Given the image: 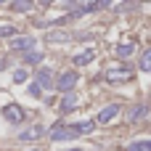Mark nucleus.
<instances>
[{
    "label": "nucleus",
    "instance_id": "1",
    "mask_svg": "<svg viewBox=\"0 0 151 151\" xmlns=\"http://www.w3.org/2000/svg\"><path fill=\"white\" fill-rule=\"evenodd\" d=\"M104 77L111 80V82H127L135 77V69L127 64V61H109L104 66Z\"/></svg>",
    "mask_w": 151,
    "mask_h": 151
},
{
    "label": "nucleus",
    "instance_id": "2",
    "mask_svg": "<svg viewBox=\"0 0 151 151\" xmlns=\"http://www.w3.org/2000/svg\"><path fill=\"white\" fill-rule=\"evenodd\" d=\"M80 82V74L77 72H61L58 80H56V88L61 93H74V85Z\"/></svg>",
    "mask_w": 151,
    "mask_h": 151
},
{
    "label": "nucleus",
    "instance_id": "3",
    "mask_svg": "<svg viewBox=\"0 0 151 151\" xmlns=\"http://www.w3.org/2000/svg\"><path fill=\"white\" fill-rule=\"evenodd\" d=\"M3 119H8L11 125H21L27 119V111L19 106V104H5L3 106Z\"/></svg>",
    "mask_w": 151,
    "mask_h": 151
},
{
    "label": "nucleus",
    "instance_id": "4",
    "mask_svg": "<svg viewBox=\"0 0 151 151\" xmlns=\"http://www.w3.org/2000/svg\"><path fill=\"white\" fill-rule=\"evenodd\" d=\"M119 111H122V106H119V104H109V106H104V109L98 111V117H96V125H109Z\"/></svg>",
    "mask_w": 151,
    "mask_h": 151
},
{
    "label": "nucleus",
    "instance_id": "5",
    "mask_svg": "<svg viewBox=\"0 0 151 151\" xmlns=\"http://www.w3.org/2000/svg\"><path fill=\"white\" fill-rule=\"evenodd\" d=\"M77 106H80V96H77V93H64V98H61V104H58L61 114H69V111H74Z\"/></svg>",
    "mask_w": 151,
    "mask_h": 151
},
{
    "label": "nucleus",
    "instance_id": "6",
    "mask_svg": "<svg viewBox=\"0 0 151 151\" xmlns=\"http://www.w3.org/2000/svg\"><path fill=\"white\" fill-rule=\"evenodd\" d=\"M35 80H37V85H40V88H53V85H56V80H53V72H50L48 66L37 69V72H35Z\"/></svg>",
    "mask_w": 151,
    "mask_h": 151
},
{
    "label": "nucleus",
    "instance_id": "7",
    "mask_svg": "<svg viewBox=\"0 0 151 151\" xmlns=\"http://www.w3.org/2000/svg\"><path fill=\"white\" fill-rule=\"evenodd\" d=\"M101 8H109V3H85V5H77L72 16H85V13H93V11H101Z\"/></svg>",
    "mask_w": 151,
    "mask_h": 151
},
{
    "label": "nucleus",
    "instance_id": "8",
    "mask_svg": "<svg viewBox=\"0 0 151 151\" xmlns=\"http://www.w3.org/2000/svg\"><path fill=\"white\" fill-rule=\"evenodd\" d=\"M149 114V104H138V106H130L127 109V122H138L141 117Z\"/></svg>",
    "mask_w": 151,
    "mask_h": 151
},
{
    "label": "nucleus",
    "instance_id": "9",
    "mask_svg": "<svg viewBox=\"0 0 151 151\" xmlns=\"http://www.w3.org/2000/svg\"><path fill=\"white\" fill-rule=\"evenodd\" d=\"M42 133H45V127L42 125H35V127H27L19 135V141H37V138H42Z\"/></svg>",
    "mask_w": 151,
    "mask_h": 151
},
{
    "label": "nucleus",
    "instance_id": "10",
    "mask_svg": "<svg viewBox=\"0 0 151 151\" xmlns=\"http://www.w3.org/2000/svg\"><path fill=\"white\" fill-rule=\"evenodd\" d=\"M93 56H96V50H90V48H88V50L74 53V58H72V61H74V66H88V64L93 61Z\"/></svg>",
    "mask_w": 151,
    "mask_h": 151
},
{
    "label": "nucleus",
    "instance_id": "11",
    "mask_svg": "<svg viewBox=\"0 0 151 151\" xmlns=\"http://www.w3.org/2000/svg\"><path fill=\"white\" fill-rule=\"evenodd\" d=\"M74 135H77V133H74L72 127H61V125H58V127L50 133V141H64V138H74Z\"/></svg>",
    "mask_w": 151,
    "mask_h": 151
},
{
    "label": "nucleus",
    "instance_id": "12",
    "mask_svg": "<svg viewBox=\"0 0 151 151\" xmlns=\"http://www.w3.org/2000/svg\"><path fill=\"white\" fill-rule=\"evenodd\" d=\"M32 48H35V40L32 37H16L13 40V50H27L29 53Z\"/></svg>",
    "mask_w": 151,
    "mask_h": 151
},
{
    "label": "nucleus",
    "instance_id": "13",
    "mask_svg": "<svg viewBox=\"0 0 151 151\" xmlns=\"http://www.w3.org/2000/svg\"><path fill=\"white\" fill-rule=\"evenodd\" d=\"M133 50H135V42H122V45H117L119 61H127V56H133Z\"/></svg>",
    "mask_w": 151,
    "mask_h": 151
},
{
    "label": "nucleus",
    "instance_id": "14",
    "mask_svg": "<svg viewBox=\"0 0 151 151\" xmlns=\"http://www.w3.org/2000/svg\"><path fill=\"white\" fill-rule=\"evenodd\" d=\"M125 151H151V141H133L130 146H125Z\"/></svg>",
    "mask_w": 151,
    "mask_h": 151
},
{
    "label": "nucleus",
    "instance_id": "15",
    "mask_svg": "<svg viewBox=\"0 0 151 151\" xmlns=\"http://www.w3.org/2000/svg\"><path fill=\"white\" fill-rule=\"evenodd\" d=\"M40 61H42V53L40 50H29L24 56V64H40Z\"/></svg>",
    "mask_w": 151,
    "mask_h": 151
},
{
    "label": "nucleus",
    "instance_id": "16",
    "mask_svg": "<svg viewBox=\"0 0 151 151\" xmlns=\"http://www.w3.org/2000/svg\"><path fill=\"white\" fill-rule=\"evenodd\" d=\"M13 35H19L13 24H0V37H13Z\"/></svg>",
    "mask_w": 151,
    "mask_h": 151
},
{
    "label": "nucleus",
    "instance_id": "17",
    "mask_svg": "<svg viewBox=\"0 0 151 151\" xmlns=\"http://www.w3.org/2000/svg\"><path fill=\"white\" fill-rule=\"evenodd\" d=\"M93 127H96V122H80V125H72L74 133H90Z\"/></svg>",
    "mask_w": 151,
    "mask_h": 151
},
{
    "label": "nucleus",
    "instance_id": "18",
    "mask_svg": "<svg viewBox=\"0 0 151 151\" xmlns=\"http://www.w3.org/2000/svg\"><path fill=\"white\" fill-rule=\"evenodd\" d=\"M141 69L151 72V48H149V50H143V56H141Z\"/></svg>",
    "mask_w": 151,
    "mask_h": 151
},
{
    "label": "nucleus",
    "instance_id": "19",
    "mask_svg": "<svg viewBox=\"0 0 151 151\" xmlns=\"http://www.w3.org/2000/svg\"><path fill=\"white\" fill-rule=\"evenodd\" d=\"M11 8H13V11H29L32 3H29V0H21V3H11Z\"/></svg>",
    "mask_w": 151,
    "mask_h": 151
},
{
    "label": "nucleus",
    "instance_id": "20",
    "mask_svg": "<svg viewBox=\"0 0 151 151\" xmlns=\"http://www.w3.org/2000/svg\"><path fill=\"white\" fill-rule=\"evenodd\" d=\"M27 80V69H16L13 72V82H24Z\"/></svg>",
    "mask_w": 151,
    "mask_h": 151
},
{
    "label": "nucleus",
    "instance_id": "21",
    "mask_svg": "<svg viewBox=\"0 0 151 151\" xmlns=\"http://www.w3.org/2000/svg\"><path fill=\"white\" fill-rule=\"evenodd\" d=\"M66 151H80V149H66Z\"/></svg>",
    "mask_w": 151,
    "mask_h": 151
},
{
    "label": "nucleus",
    "instance_id": "22",
    "mask_svg": "<svg viewBox=\"0 0 151 151\" xmlns=\"http://www.w3.org/2000/svg\"><path fill=\"white\" fill-rule=\"evenodd\" d=\"M29 151H40V149H29Z\"/></svg>",
    "mask_w": 151,
    "mask_h": 151
}]
</instances>
